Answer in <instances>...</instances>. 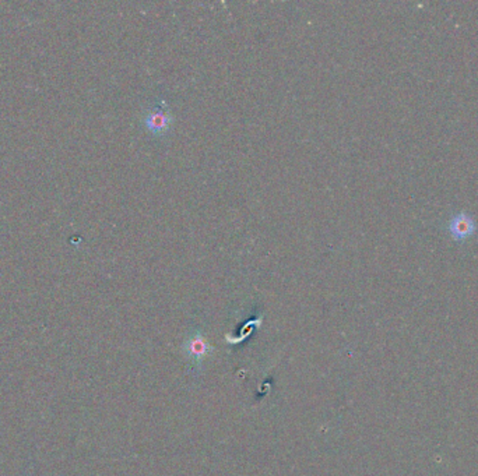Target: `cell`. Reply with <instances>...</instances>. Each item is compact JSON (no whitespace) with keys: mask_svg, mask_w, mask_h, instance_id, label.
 I'll return each instance as SVG.
<instances>
[{"mask_svg":"<svg viewBox=\"0 0 478 476\" xmlns=\"http://www.w3.org/2000/svg\"><path fill=\"white\" fill-rule=\"evenodd\" d=\"M144 126L153 136H167L174 126V116L164 99L157 101L144 116Z\"/></svg>","mask_w":478,"mask_h":476,"instance_id":"1","label":"cell"},{"mask_svg":"<svg viewBox=\"0 0 478 476\" xmlns=\"http://www.w3.org/2000/svg\"><path fill=\"white\" fill-rule=\"evenodd\" d=\"M448 228H449L450 236L455 240L463 242L474 235V232L477 231V224L470 214L459 212L449 221Z\"/></svg>","mask_w":478,"mask_h":476,"instance_id":"2","label":"cell"},{"mask_svg":"<svg viewBox=\"0 0 478 476\" xmlns=\"http://www.w3.org/2000/svg\"><path fill=\"white\" fill-rule=\"evenodd\" d=\"M210 349L211 346L201 333H196L185 345L186 353L196 362H202V359L208 353Z\"/></svg>","mask_w":478,"mask_h":476,"instance_id":"3","label":"cell"}]
</instances>
